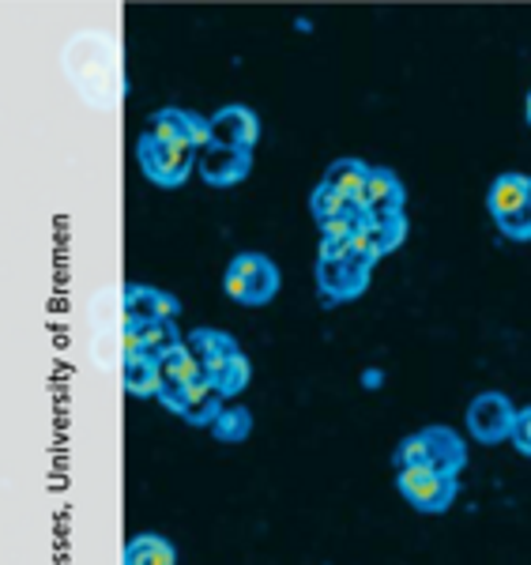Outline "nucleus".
<instances>
[{
    "label": "nucleus",
    "instance_id": "f257e3e1",
    "mask_svg": "<svg viewBox=\"0 0 531 565\" xmlns=\"http://www.w3.org/2000/svg\"><path fill=\"white\" fill-rule=\"evenodd\" d=\"M392 468H426L460 479V471L468 468V445L453 426H423L392 449Z\"/></svg>",
    "mask_w": 531,
    "mask_h": 565
},
{
    "label": "nucleus",
    "instance_id": "f03ea898",
    "mask_svg": "<svg viewBox=\"0 0 531 565\" xmlns=\"http://www.w3.org/2000/svg\"><path fill=\"white\" fill-rule=\"evenodd\" d=\"M279 268L264 253H237L223 276V295L237 306H268L279 295Z\"/></svg>",
    "mask_w": 531,
    "mask_h": 565
},
{
    "label": "nucleus",
    "instance_id": "7ed1b4c3",
    "mask_svg": "<svg viewBox=\"0 0 531 565\" xmlns=\"http://www.w3.org/2000/svg\"><path fill=\"white\" fill-rule=\"evenodd\" d=\"M200 151L189 148V143H167L155 140V136H144L136 140V162H140L144 178L159 189H181L197 170Z\"/></svg>",
    "mask_w": 531,
    "mask_h": 565
},
{
    "label": "nucleus",
    "instance_id": "20e7f679",
    "mask_svg": "<svg viewBox=\"0 0 531 565\" xmlns=\"http://www.w3.org/2000/svg\"><path fill=\"white\" fill-rule=\"evenodd\" d=\"M370 276H373V260L354 249L347 257H317V287L328 306L362 298L365 287H370Z\"/></svg>",
    "mask_w": 531,
    "mask_h": 565
},
{
    "label": "nucleus",
    "instance_id": "39448f33",
    "mask_svg": "<svg viewBox=\"0 0 531 565\" xmlns=\"http://www.w3.org/2000/svg\"><path fill=\"white\" fill-rule=\"evenodd\" d=\"M396 490L404 494L411 509L429 513V516H442L453 509L456 494H460V479L442 476V471H426V468H400Z\"/></svg>",
    "mask_w": 531,
    "mask_h": 565
},
{
    "label": "nucleus",
    "instance_id": "423d86ee",
    "mask_svg": "<svg viewBox=\"0 0 531 565\" xmlns=\"http://www.w3.org/2000/svg\"><path fill=\"white\" fill-rule=\"evenodd\" d=\"M517 412L506 392H479L468 407V434L479 445H501L512 441V426H517Z\"/></svg>",
    "mask_w": 531,
    "mask_h": 565
},
{
    "label": "nucleus",
    "instance_id": "0eeeda50",
    "mask_svg": "<svg viewBox=\"0 0 531 565\" xmlns=\"http://www.w3.org/2000/svg\"><path fill=\"white\" fill-rule=\"evenodd\" d=\"M144 136H155V140H167V143H189V148L204 151L212 143V121L192 109H178V106H162L148 114L144 121Z\"/></svg>",
    "mask_w": 531,
    "mask_h": 565
},
{
    "label": "nucleus",
    "instance_id": "6e6552de",
    "mask_svg": "<svg viewBox=\"0 0 531 565\" xmlns=\"http://www.w3.org/2000/svg\"><path fill=\"white\" fill-rule=\"evenodd\" d=\"M159 399L167 412H173L181 418V423L189 426H208L212 430V423L219 418V412L226 407V399L219 396V392L204 381H197V385H185V388H159Z\"/></svg>",
    "mask_w": 531,
    "mask_h": 565
},
{
    "label": "nucleus",
    "instance_id": "1a4fd4ad",
    "mask_svg": "<svg viewBox=\"0 0 531 565\" xmlns=\"http://www.w3.org/2000/svg\"><path fill=\"white\" fill-rule=\"evenodd\" d=\"M197 174L212 189H234L253 174V151L223 148V143H208L197 159Z\"/></svg>",
    "mask_w": 531,
    "mask_h": 565
},
{
    "label": "nucleus",
    "instance_id": "9d476101",
    "mask_svg": "<svg viewBox=\"0 0 531 565\" xmlns=\"http://www.w3.org/2000/svg\"><path fill=\"white\" fill-rule=\"evenodd\" d=\"M208 121H212V143L237 151H256V143H261V117H256L253 106H223Z\"/></svg>",
    "mask_w": 531,
    "mask_h": 565
},
{
    "label": "nucleus",
    "instance_id": "9b49d317",
    "mask_svg": "<svg viewBox=\"0 0 531 565\" xmlns=\"http://www.w3.org/2000/svg\"><path fill=\"white\" fill-rule=\"evenodd\" d=\"M121 306H125V321H178L181 313V302L170 295V290H159V287H148V282H128L125 295H121Z\"/></svg>",
    "mask_w": 531,
    "mask_h": 565
},
{
    "label": "nucleus",
    "instance_id": "f8f14e48",
    "mask_svg": "<svg viewBox=\"0 0 531 565\" xmlns=\"http://www.w3.org/2000/svg\"><path fill=\"white\" fill-rule=\"evenodd\" d=\"M404 204H407L404 181L392 174L389 167H373V170H370V181H365V189H362V207L370 212L373 223H378V218L407 215V212H404Z\"/></svg>",
    "mask_w": 531,
    "mask_h": 565
},
{
    "label": "nucleus",
    "instance_id": "ddd939ff",
    "mask_svg": "<svg viewBox=\"0 0 531 565\" xmlns=\"http://www.w3.org/2000/svg\"><path fill=\"white\" fill-rule=\"evenodd\" d=\"M185 348L200 359L204 373L212 366H223V362L234 359V354H242L237 340L231 332H223V328H192V332L185 335Z\"/></svg>",
    "mask_w": 531,
    "mask_h": 565
},
{
    "label": "nucleus",
    "instance_id": "4468645a",
    "mask_svg": "<svg viewBox=\"0 0 531 565\" xmlns=\"http://www.w3.org/2000/svg\"><path fill=\"white\" fill-rule=\"evenodd\" d=\"M528 185H531V174H517V170L493 178V185L487 189V212L493 215V223H501V218H509L512 212L524 207Z\"/></svg>",
    "mask_w": 531,
    "mask_h": 565
},
{
    "label": "nucleus",
    "instance_id": "2eb2a0df",
    "mask_svg": "<svg viewBox=\"0 0 531 565\" xmlns=\"http://www.w3.org/2000/svg\"><path fill=\"white\" fill-rule=\"evenodd\" d=\"M121 565H178V546L167 535L140 532L125 543Z\"/></svg>",
    "mask_w": 531,
    "mask_h": 565
},
{
    "label": "nucleus",
    "instance_id": "dca6fc26",
    "mask_svg": "<svg viewBox=\"0 0 531 565\" xmlns=\"http://www.w3.org/2000/svg\"><path fill=\"white\" fill-rule=\"evenodd\" d=\"M121 385L128 396H136V399L159 396V388H162L159 362L148 359V354H128V359H121Z\"/></svg>",
    "mask_w": 531,
    "mask_h": 565
},
{
    "label": "nucleus",
    "instance_id": "f3484780",
    "mask_svg": "<svg viewBox=\"0 0 531 565\" xmlns=\"http://www.w3.org/2000/svg\"><path fill=\"white\" fill-rule=\"evenodd\" d=\"M370 162H362V159H336V162H328V170H325V185L328 189H336V193H343V196H351V200H362V189H365V181H370Z\"/></svg>",
    "mask_w": 531,
    "mask_h": 565
},
{
    "label": "nucleus",
    "instance_id": "a211bd4d",
    "mask_svg": "<svg viewBox=\"0 0 531 565\" xmlns=\"http://www.w3.org/2000/svg\"><path fill=\"white\" fill-rule=\"evenodd\" d=\"M159 377H162V388H185V385L204 381V366H200L197 354L181 343V348H173L170 354L159 359Z\"/></svg>",
    "mask_w": 531,
    "mask_h": 565
},
{
    "label": "nucleus",
    "instance_id": "6ab92c4d",
    "mask_svg": "<svg viewBox=\"0 0 531 565\" xmlns=\"http://www.w3.org/2000/svg\"><path fill=\"white\" fill-rule=\"evenodd\" d=\"M204 377H208V385H212L223 399H234V396H242V392L249 388L253 366H249V359H245V354H234V359H226L223 366L208 370Z\"/></svg>",
    "mask_w": 531,
    "mask_h": 565
},
{
    "label": "nucleus",
    "instance_id": "aec40b11",
    "mask_svg": "<svg viewBox=\"0 0 531 565\" xmlns=\"http://www.w3.org/2000/svg\"><path fill=\"white\" fill-rule=\"evenodd\" d=\"M136 328H140V348H144V354L148 359H155L159 362L162 354H170L173 348H181L185 343V335L178 332V324L173 321H136Z\"/></svg>",
    "mask_w": 531,
    "mask_h": 565
},
{
    "label": "nucleus",
    "instance_id": "412c9836",
    "mask_svg": "<svg viewBox=\"0 0 531 565\" xmlns=\"http://www.w3.org/2000/svg\"><path fill=\"white\" fill-rule=\"evenodd\" d=\"M212 434H215V441H223V445H237V441H245V437L253 434V412L249 407H223L219 412V418L212 423Z\"/></svg>",
    "mask_w": 531,
    "mask_h": 565
},
{
    "label": "nucleus",
    "instance_id": "4be33fe9",
    "mask_svg": "<svg viewBox=\"0 0 531 565\" xmlns=\"http://www.w3.org/2000/svg\"><path fill=\"white\" fill-rule=\"evenodd\" d=\"M362 200H351V196H343V193H336V189H328L325 181L309 193V212H314V218H317V226L320 223H328V218H340V215H347V212H354Z\"/></svg>",
    "mask_w": 531,
    "mask_h": 565
},
{
    "label": "nucleus",
    "instance_id": "5701e85b",
    "mask_svg": "<svg viewBox=\"0 0 531 565\" xmlns=\"http://www.w3.org/2000/svg\"><path fill=\"white\" fill-rule=\"evenodd\" d=\"M512 449H517L520 457L531 460V404L517 412V426H512Z\"/></svg>",
    "mask_w": 531,
    "mask_h": 565
},
{
    "label": "nucleus",
    "instance_id": "b1692460",
    "mask_svg": "<svg viewBox=\"0 0 531 565\" xmlns=\"http://www.w3.org/2000/svg\"><path fill=\"white\" fill-rule=\"evenodd\" d=\"M524 117H528V125H531V90H528V106H524Z\"/></svg>",
    "mask_w": 531,
    "mask_h": 565
}]
</instances>
